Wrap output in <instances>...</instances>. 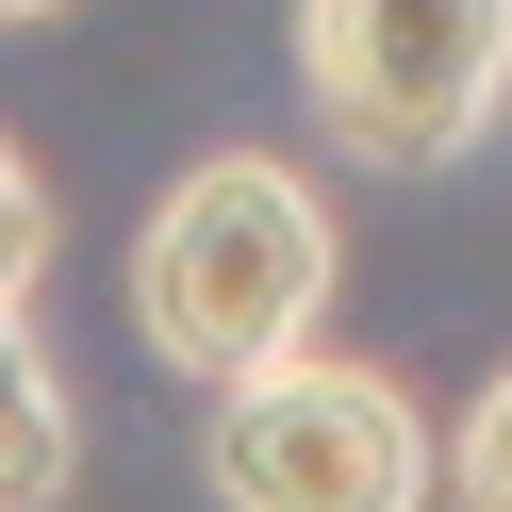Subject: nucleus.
I'll use <instances>...</instances> for the list:
<instances>
[{
  "label": "nucleus",
  "instance_id": "nucleus-7",
  "mask_svg": "<svg viewBox=\"0 0 512 512\" xmlns=\"http://www.w3.org/2000/svg\"><path fill=\"white\" fill-rule=\"evenodd\" d=\"M34 17H67V0H0V34H34Z\"/></svg>",
  "mask_w": 512,
  "mask_h": 512
},
{
  "label": "nucleus",
  "instance_id": "nucleus-4",
  "mask_svg": "<svg viewBox=\"0 0 512 512\" xmlns=\"http://www.w3.org/2000/svg\"><path fill=\"white\" fill-rule=\"evenodd\" d=\"M83 496V413L67 364L34 347V314H0V512H67Z\"/></svg>",
  "mask_w": 512,
  "mask_h": 512
},
{
  "label": "nucleus",
  "instance_id": "nucleus-3",
  "mask_svg": "<svg viewBox=\"0 0 512 512\" xmlns=\"http://www.w3.org/2000/svg\"><path fill=\"white\" fill-rule=\"evenodd\" d=\"M281 34L347 166H463L512 116V0H281Z\"/></svg>",
  "mask_w": 512,
  "mask_h": 512
},
{
  "label": "nucleus",
  "instance_id": "nucleus-5",
  "mask_svg": "<svg viewBox=\"0 0 512 512\" xmlns=\"http://www.w3.org/2000/svg\"><path fill=\"white\" fill-rule=\"evenodd\" d=\"M446 512H512V364L446 413Z\"/></svg>",
  "mask_w": 512,
  "mask_h": 512
},
{
  "label": "nucleus",
  "instance_id": "nucleus-6",
  "mask_svg": "<svg viewBox=\"0 0 512 512\" xmlns=\"http://www.w3.org/2000/svg\"><path fill=\"white\" fill-rule=\"evenodd\" d=\"M50 232H67V215H50V166L0 133V314H34V281H50Z\"/></svg>",
  "mask_w": 512,
  "mask_h": 512
},
{
  "label": "nucleus",
  "instance_id": "nucleus-1",
  "mask_svg": "<svg viewBox=\"0 0 512 512\" xmlns=\"http://www.w3.org/2000/svg\"><path fill=\"white\" fill-rule=\"evenodd\" d=\"M331 281H347L331 199H314V166H281V149H199V166L133 215V347L166 380H199V397L331 347Z\"/></svg>",
  "mask_w": 512,
  "mask_h": 512
},
{
  "label": "nucleus",
  "instance_id": "nucleus-2",
  "mask_svg": "<svg viewBox=\"0 0 512 512\" xmlns=\"http://www.w3.org/2000/svg\"><path fill=\"white\" fill-rule=\"evenodd\" d=\"M199 479L215 512H446V430L397 364L298 347L199 413Z\"/></svg>",
  "mask_w": 512,
  "mask_h": 512
}]
</instances>
